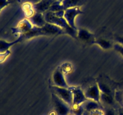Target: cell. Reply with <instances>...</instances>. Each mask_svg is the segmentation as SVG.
Instances as JSON below:
<instances>
[{
    "label": "cell",
    "mask_w": 123,
    "mask_h": 115,
    "mask_svg": "<svg viewBox=\"0 0 123 115\" xmlns=\"http://www.w3.org/2000/svg\"><path fill=\"white\" fill-rule=\"evenodd\" d=\"M64 11H59L56 12H46L43 13L46 21L47 23L54 24L62 28L66 34L69 35L74 39L78 40L77 34L78 30L72 28L68 24L66 19L64 18Z\"/></svg>",
    "instance_id": "obj_1"
},
{
    "label": "cell",
    "mask_w": 123,
    "mask_h": 115,
    "mask_svg": "<svg viewBox=\"0 0 123 115\" xmlns=\"http://www.w3.org/2000/svg\"><path fill=\"white\" fill-rule=\"evenodd\" d=\"M52 96L53 104L57 115H69L72 112V107L55 93H52Z\"/></svg>",
    "instance_id": "obj_2"
},
{
    "label": "cell",
    "mask_w": 123,
    "mask_h": 115,
    "mask_svg": "<svg viewBox=\"0 0 123 115\" xmlns=\"http://www.w3.org/2000/svg\"><path fill=\"white\" fill-rule=\"evenodd\" d=\"M52 93H55L62 100L66 102L72 107L73 105V93L69 88L60 87L54 86L51 87Z\"/></svg>",
    "instance_id": "obj_3"
},
{
    "label": "cell",
    "mask_w": 123,
    "mask_h": 115,
    "mask_svg": "<svg viewBox=\"0 0 123 115\" xmlns=\"http://www.w3.org/2000/svg\"><path fill=\"white\" fill-rule=\"evenodd\" d=\"M84 12L81 11L80 7H74L68 8L64 11V18L66 19L68 25L75 30H78L75 25V18L79 14H83Z\"/></svg>",
    "instance_id": "obj_4"
},
{
    "label": "cell",
    "mask_w": 123,
    "mask_h": 115,
    "mask_svg": "<svg viewBox=\"0 0 123 115\" xmlns=\"http://www.w3.org/2000/svg\"><path fill=\"white\" fill-rule=\"evenodd\" d=\"M69 89L72 91V93H73V105L72 107L81 105L82 103L88 100V99L85 97L84 92L79 87L71 86V87H69Z\"/></svg>",
    "instance_id": "obj_5"
},
{
    "label": "cell",
    "mask_w": 123,
    "mask_h": 115,
    "mask_svg": "<svg viewBox=\"0 0 123 115\" xmlns=\"http://www.w3.org/2000/svg\"><path fill=\"white\" fill-rule=\"evenodd\" d=\"M43 36H54L66 34L65 31L59 26L54 24L46 23L44 26L41 28Z\"/></svg>",
    "instance_id": "obj_6"
},
{
    "label": "cell",
    "mask_w": 123,
    "mask_h": 115,
    "mask_svg": "<svg viewBox=\"0 0 123 115\" xmlns=\"http://www.w3.org/2000/svg\"><path fill=\"white\" fill-rule=\"evenodd\" d=\"M86 98L88 99L97 102L101 104L100 102V93L101 92L100 91L97 83L94 84L92 86H90L86 89V91L84 92Z\"/></svg>",
    "instance_id": "obj_7"
},
{
    "label": "cell",
    "mask_w": 123,
    "mask_h": 115,
    "mask_svg": "<svg viewBox=\"0 0 123 115\" xmlns=\"http://www.w3.org/2000/svg\"><path fill=\"white\" fill-rule=\"evenodd\" d=\"M77 38L80 41L89 44H95L96 40L93 34L91 33L88 30L84 28H79L78 30Z\"/></svg>",
    "instance_id": "obj_8"
},
{
    "label": "cell",
    "mask_w": 123,
    "mask_h": 115,
    "mask_svg": "<svg viewBox=\"0 0 123 115\" xmlns=\"http://www.w3.org/2000/svg\"><path fill=\"white\" fill-rule=\"evenodd\" d=\"M33 27V25L27 19H23L18 23V26L14 28H12V33H19L20 35H24L30 31Z\"/></svg>",
    "instance_id": "obj_9"
},
{
    "label": "cell",
    "mask_w": 123,
    "mask_h": 115,
    "mask_svg": "<svg viewBox=\"0 0 123 115\" xmlns=\"http://www.w3.org/2000/svg\"><path fill=\"white\" fill-rule=\"evenodd\" d=\"M52 80L55 86L60 87L69 88L70 86L66 82L63 73L60 70V68H56L53 73Z\"/></svg>",
    "instance_id": "obj_10"
},
{
    "label": "cell",
    "mask_w": 123,
    "mask_h": 115,
    "mask_svg": "<svg viewBox=\"0 0 123 115\" xmlns=\"http://www.w3.org/2000/svg\"><path fill=\"white\" fill-rule=\"evenodd\" d=\"M56 0H41L39 2L32 5V8L35 12L44 13L49 10L50 7Z\"/></svg>",
    "instance_id": "obj_11"
},
{
    "label": "cell",
    "mask_w": 123,
    "mask_h": 115,
    "mask_svg": "<svg viewBox=\"0 0 123 115\" xmlns=\"http://www.w3.org/2000/svg\"><path fill=\"white\" fill-rule=\"evenodd\" d=\"M28 19L30 20L33 26L38 28L43 27L47 23L44 19V14L43 13H38V12H35L34 14Z\"/></svg>",
    "instance_id": "obj_12"
},
{
    "label": "cell",
    "mask_w": 123,
    "mask_h": 115,
    "mask_svg": "<svg viewBox=\"0 0 123 115\" xmlns=\"http://www.w3.org/2000/svg\"><path fill=\"white\" fill-rule=\"evenodd\" d=\"M23 39H24V35L21 34L16 40L12 42H7L3 40H0V53H3L9 50L11 47L20 42Z\"/></svg>",
    "instance_id": "obj_13"
},
{
    "label": "cell",
    "mask_w": 123,
    "mask_h": 115,
    "mask_svg": "<svg viewBox=\"0 0 123 115\" xmlns=\"http://www.w3.org/2000/svg\"><path fill=\"white\" fill-rule=\"evenodd\" d=\"M84 0H62L61 1V5L65 11L68 8L79 7L84 4Z\"/></svg>",
    "instance_id": "obj_14"
},
{
    "label": "cell",
    "mask_w": 123,
    "mask_h": 115,
    "mask_svg": "<svg viewBox=\"0 0 123 115\" xmlns=\"http://www.w3.org/2000/svg\"><path fill=\"white\" fill-rule=\"evenodd\" d=\"M81 105H82L84 110L88 111H91L92 110H96V109H103V107L101 104H100L97 102L90 100V99H88L87 101L82 103Z\"/></svg>",
    "instance_id": "obj_15"
},
{
    "label": "cell",
    "mask_w": 123,
    "mask_h": 115,
    "mask_svg": "<svg viewBox=\"0 0 123 115\" xmlns=\"http://www.w3.org/2000/svg\"><path fill=\"white\" fill-rule=\"evenodd\" d=\"M114 95L107 93H100V102L103 103L107 107H113L115 104V99Z\"/></svg>",
    "instance_id": "obj_16"
},
{
    "label": "cell",
    "mask_w": 123,
    "mask_h": 115,
    "mask_svg": "<svg viewBox=\"0 0 123 115\" xmlns=\"http://www.w3.org/2000/svg\"><path fill=\"white\" fill-rule=\"evenodd\" d=\"M23 35H24V38L31 39V38H34V37H38V36H43V34L41 28L33 26L32 28L30 31H28L27 33Z\"/></svg>",
    "instance_id": "obj_17"
},
{
    "label": "cell",
    "mask_w": 123,
    "mask_h": 115,
    "mask_svg": "<svg viewBox=\"0 0 123 115\" xmlns=\"http://www.w3.org/2000/svg\"><path fill=\"white\" fill-rule=\"evenodd\" d=\"M95 44L99 46L101 48L104 50H108L112 47V44L109 40L104 39V38H98L96 40Z\"/></svg>",
    "instance_id": "obj_18"
},
{
    "label": "cell",
    "mask_w": 123,
    "mask_h": 115,
    "mask_svg": "<svg viewBox=\"0 0 123 115\" xmlns=\"http://www.w3.org/2000/svg\"><path fill=\"white\" fill-rule=\"evenodd\" d=\"M97 85H98V88H99L100 91V92H102V93H107V94H110L114 95V92L112 91L111 89L108 85H106V84L99 81V82L97 83Z\"/></svg>",
    "instance_id": "obj_19"
},
{
    "label": "cell",
    "mask_w": 123,
    "mask_h": 115,
    "mask_svg": "<svg viewBox=\"0 0 123 115\" xmlns=\"http://www.w3.org/2000/svg\"><path fill=\"white\" fill-rule=\"evenodd\" d=\"M104 115H118V110L113 107H105L103 108Z\"/></svg>",
    "instance_id": "obj_20"
},
{
    "label": "cell",
    "mask_w": 123,
    "mask_h": 115,
    "mask_svg": "<svg viewBox=\"0 0 123 115\" xmlns=\"http://www.w3.org/2000/svg\"><path fill=\"white\" fill-rule=\"evenodd\" d=\"M10 54H11V52L10 51V50L5 52L0 53V63L3 62L6 59V58H7L10 55Z\"/></svg>",
    "instance_id": "obj_21"
},
{
    "label": "cell",
    "mask_w": 123,
    "mask_h": 115,
    "mask_svg": "<svg viewBox=\"0 0 123 115\" xmlns=\"http://www.w3.org/2000/svg\"><path fill=\"white\" fill-rule=\"evenodd\" d=\"M88 113H89V115H104L103 109H101L92 110V111H88Z\"/></svg>",
    "instance_id": "obj_22"
},
{
    "label": "cell",
    "mask_w": 123,
    "mask_h": 115,
    "mask_svg": "<svg viewBox=\"0 0 123 115\" xmlns=\"http://www.w3.org/2000/svg\"><path fill=\"white\" fill-rule=\"evenodd\" d=\"M114 48L117 52H118L121 56H123V46L118 43H116L114 45Z\"/></svg>",
    "instance_id": "obj_23"
},
{
    "label": "cell",
    "mask_w": 123,
    "mask_h": 115,
    "mask_svg": "<svg viewBox=\"0 0 123 115\" xmlns=\"http://www.w3.org/2000/svg\"><path fill=\"white\" fill-rule=\"evenodd\" d=\"M9 4H10L8 0H0V10L3 9L4 7H7Z\"/></svg>",
    "instance_id": "obj_24"
},
{
    "label": "cell",
    "mask_w": 123,
    "mask_h": 115,
    "mask_svg": "<svg viewBox=\"0 0 123 115\" xmlns=\"http://www.w3.org/2000/svg\"><path fill=\"white\" fill-rule=\"evenodd\" d=\"M41 0H23V1L25 3H29L31 5H34L36 4H37Z\"/></svg>",
    "instance_id": "obj_25"
},
{
    "label": "cell",
    "mask_w": 123,
    "mask_h": 115,
    "mask_svg": "<svg viewBox=\"0 0 123 115\" xmlns=\"http://www.w3.org/2000/svg\"><path fill=\"white\" fill-rule=\"evenodd\" d=\"M116 41L117 43L123 46V37H118L116 38Z\"/></svg>",
    "instance_id": "obj_26"
},
{
    "label": "cell",
    "mask_w": 123,
    "mask_h": 115,
    "mask_svg": "<svg viewBox=\"0 0 123 115\" xmlns=\"http://www.w3.org/2000/svg\"><path fill=\"white\" fill-rule=\"evenodd\" d=\"M118 115H123V108H119L118 109Z\"/></svg>",
    "instance_id": "obj_27"
},
{
    "label": "cell",
    "mask_w": 123,
    "mask_h": 115,
    "mask_svg": "<svg viewBox=\"0 0 123 115\" xmlns=\"http://www.w3.org/2000/svg\"><path fill=\"white\" fill-rule=\"evenodd\" d=\"M8 1H10V3H12V2H14V1H18V0H8Z\"/></svg>",
    "instance_id": "obj_28"
},
{
    "label": "cell",
    "mask_w": 123,
    "mask_h": 115,
    "mask_svg": "<svg viewBox=\"0 0 123 115\" xmlns=\"http://www.w3.org/2000/svg\"><path fill=\"white\" fill-rule=\"evenodd\" d=\"M69 115H74V114H73V113H71Z\"/></svg>",
    "instance_id": "obj_29"
},
{
    "label": "cell",
    "mask_w": 123,
    "mask_h": 115,
    "mask_svg": "<svg viewBox=\"0 0 123 115\" xmlns=\"http://www.w3.org/2000/svg\"><path fill=\"white\" fill-rule=\"evenodd\" d=\"M121 103H122V104H123V98L122 100H121Z\"/></svg>",
    "instance_id": "obj_30"
},
{
    "label": "cell",
    "mask_w": 123,
    "mask_h": 115,
    "mask_svg": "<svg viewBox=\"0 0 123 115\" xmlns=\"http://www.w3.org/2000/svg\"><path fill=\"white\" fill-rule=\"evenodd\" d=\"M56 1H62V0H56Z\"/></svg>",
    "instance_id": "obj_31"
},
{
    "label": "cell",
    "mask_w": 123,
    "mask_h": 115,
    "mask_svg": "<svg viewBox=\"0 0 123 115\" xmlns=\"http://www.w3.org/2000/svg\"><path fill=\"white\" fill-rule=\"evenodd\" d=\"M1 10H0V12H1Z\"/></svg>",
    "instance_id": "obj_32"
}]
</instances>
